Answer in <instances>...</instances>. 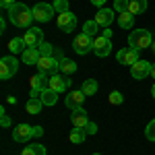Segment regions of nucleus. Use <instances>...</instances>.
Returning <instances> with one entry per match:
<instances>
[{
    "label": "nucleus",
    "instance_id": "c03bdc74",
    "mask_svg": "<svg viewBox=\"0 0 155 155\" xmlns=\"http://www.w3.org/2000/svg\"><path fill=\"white\" fill-rule=\"evenodd\" d=\"M151 95L155 97V83H153V87H151Z\"/></svg>",
    "mask_w": 155,
    "mask_h": 155
},
{
    "label": "nucleus",
    "instance_id": "20e7f679",
    "mask_svg": "<svg viewBox=\"0 0 155 155\" xmlns=\"http://www.w3.org/2000/svg\"><path fill=\"white\" fill-rule=\"evenodd\" d=\"M31 11H33V19H35V21H39V23H48L50 19L54 17L56 8H54V4H48V2H37Z\"/></svg>",
    "mask_w": 155,
    "mask_h": 155
},
{
    "label": "nucleus",
    "instance_id": "1a4fd4ad",
    "mask_svg": "<svg viewBox=\"0 0 155 155\" xmlns=\"http://www.w3.org/2000/svg\"><path fill=\"white\" fill-rule=\"evenodd\" d=\"M12 139L17 143H29V139H33V126L29 124H19L12 128Z\"/></svg>",
    "mask_w": 155,
    "mask_h": 155
},
{
    "label": "nucleus",
    "instance_id": "49530a36",
    "mask_svg": "<svg viewBox=\"0 0 155 155\" xmlns=\"http://www.w3.org/2000/svg\"><path fill=\"white\" fill-rule=\"evenodd\" d=\"M93 155H101V153H93Z\"/></svg>",
    "mask_w": 155,
    "mask_h": 155
},
{
    "label": "nucleus",
    "instance_id": "f3484780",
    "mask_svg": "<svg viewBox=\"0 0 155 155\" xmlns=\"http://www.w3.org/2000/svg\"><path fill=\"white\" fill-rule=\"evenodd\" d=\"M114 12L116 11H112V8H99V11L95 12V21L101 25V27H110L112 21H114Z\"/></svg>",
    "mask_w": 155,
    "mask_h": 155
},
{
    "label": "nucleus",
    "instance_id": "5701e85b",
    "mask_svg": "<svg viewBox=\"0 0 155 155\" xmlns=\"http://www.w3.org/2000/svg\"><path fill=\"white\" fill-rule=\"evenodd\" d=\"M147 0H130V4H128V11L132 12V15H143L145 11H147Z\"/></svg>",
    "mask_w": 155,
    "mask_h": 155
},
{
    "label": "nucleus",
    "instance_id": "79ce46f5",
    "mask_svg": "<svg viewBox=\"0 0 155 155\" xmlns=\"http://www.w3.org/2000/svg\"><path fill=\"white\" fill-rule=\"evenodd\" d=\"M4 27H6V19L2 17V21H0V31H4Z\"/></svg>",
    "mask_w": 155,
    "mask_h": 155
},
{
    "label": "nucleus",
    "instance_id": "7ed1b4c3",
    "mask_svg": "<svg viewBox=\"0 0 155 155\" xmlns=\"http://www.w3.org/2000/svg\"><path fill=\"white\" fill-rule=\"evenodd\" d=\"M19 71V60L15 56H4L0 60V79L2 81H8L12 74H17Z\"/></svg>",
    "mask_w": 155,
    "mask_h": 155
},
{
    "label": "nucleus",
    "instance_id": "7c9ffc66",
    "mask_svg": "<svg viewBox=\"0 0 155 155\" xmlns=\"http://www.w3.org/2000/svg\"><path fill=\"white\" fill-rule=\"evenodd\" d=\"M128 4H130V0H114V11L116 12H126L128 11Z\"/></svg>",
    "mask_w": 155,
    "mask_h": 155
},
{
    "label": "nucleus",
    "instance_id": "393cba45",
    "mask_svg": "<svg viewBox=\"0 0 155 155\" xmlns=\"http://www.w3.org/2000/svg\"><path fill=\"white\" fill-rule=\"evenodd\" d=\"M60 72H62V74H72V72H77V62H72L71 58H62L60 60Z\"/></svg>",
    "mask_w": 155,
    "mask_h": 155
},
{
    "label": "nucleus",
    "instance_id": "6ab92c4d",
    "mask_svg": "<svg viewBox=\"0 0 155 155\" xmlns=\"http://www.w3.org/2000/svg\"><path fill=\"white\" fill-rule=\"evenodd\" d=\"M39 99L44 101V106H54L56 101H58V91H54V89H44L41 93H39Z\"/></svg>",
    "mask_w": 155,
    "mask_h": 155
},
{
    "label": "nucleus",
    "instance_id": "c85d7f7f",
    "mask_svg": "<svg viewBox=\"0 0 155 155\" xmlns=\"http://www.w3.org/2000/svg\"><path fill=\"white\" fill-rule=\"evenodd\" d=\"M37 50H39V56H44V58H48V56H52V54H54V46H52V44H48V41H44V44H41Z\"/></svg>",
    "mask_w": 155,
    "mask_h": 155
},
{
    "label": "nucleus",
    "instance_id": "39448f33",
    "mask_svg": "<svg viewBox=\"0 0 155 155\" xmlns=\"http://www.w3.org/2000/svg\"><path fill=\"white\" fill-rule=\"evenodd\" d=\"M93 37H89L87 33H79V35L74 37V41H72V48H74V52L77 54H89L91 50H93Z\"/></svg>",
    "mask_w": 155,
    "mask_h": 155
},
{
    "label": "nucleus",
    "instance_id": "37998d69",
    "mask_svg": "<svg viewBox=\"0 0 155 155\" xmlns=\"http://www.w3.org/2000/svg\"><path fill=\"white\" fill-rule=\"evenodd\" d=\"M151 77L155 79V62H153V66H151Z\"/></svg>",
    "mask_w": 155,
    "mask_h": 155
},
{
    "label": "nucleus",
    "instance_id": "9b49d317",
    "mask_svg": "<svg viewBox=\"0 0 155 155\" xmlns=\"http://www.w3.org/2000/svg\"><path fill=\"white\" fill-rule=\"evenodd\" d=\"M110 50H112V39H107V37H104V35L95 37V41H93V52H95V56L106 58L107 54H110Z\"/></svg>",
    "mask_w": 155,
    "mask_h": 155
},
{
    "label": "nucleus",
    "instance_id": "b1692460",
    "mask_svg": "<svg viewBox=\"0 0 155 155\" xmlns=\"http://www.w3.org/2000/svg\"><path fill=\"white\" fill-rule=\"evenodd\" d=\"M97 89H99V85H97L95 79H87V81L83 83V87H81V91H83L87 97H89V95H95Z\"/></svg>",
    "mask_w": 155,
    "mask_h": 155
},
{
    "label": "nucleus",
    "instance_id": "c756f323",
    "mask_svg": "<svg viewBox=\"0 0 155 155\" xmlns=\"http://www.w3.org/2000/svg\"><path fill=\"white\" fill-rule=\"evenodd\" d=\"M107 101H110L112 106H120V104L124 101V97H122V93H120V91H112V93L107 95Z\"/></svg>",
    "mask_w": 155,
    "mask_h": 155
},
{
    "label": "nucleus",
    "instance_id": "473e14b6",
    "mask_svg": "<svg viewBox=\"0 0 155 155\" xmlns=\"http://www.w3.org/2000/svg\"><path fill=\"white\" fill-rule=\"evenodd\" d=\"M145 137H147L149 141H155V120H151V122L147 124V128H145Z\"/></svg>",
    "mask_w": 155,
    "mask_h": 155
},
{
    "label": "nucleus",
    "instance_id": "6e6552de",
    "mask_svg": "<svg viewBox=\"0 0 155 155\" xmlns=\"http://www.w3.org/2000/svg\"><path fill=\"white\" fill-rule=\"evenodd\" d=\"M35 66L39 68V72H46V74H56V72L60 71V62L54 58V56H48V58L41 56Z\"/></svg>",
    "mask_w": 155,
    "mask_h": 155
},
{
    "label": "nucleus",
    "instance_id": "f8f14e48",
    "mask_svg": "<svg viewBox=\"0 0 155 155\" xmlns=\"http://www.w3.org/2000/svg\"><path fill=\"white\" fill-rule=\"evenodd\" d=\"M58 27L64 31V33H71L72 29L77 27V17L72 15V12H60L58 15Z\"/></svg>",
    "mask_w": 155,
    "mask_h": 155
},
{
    "label": "nucleus",
    "instance_id": "4c0bfd02",
    "mask_svg": "<svg viewBox=\"0 0 155 155\" xmlns=\"http://www.w3.org/2000/svg\"><path fill=\"white\" fill-rule=\"evenodd\" d=\"M52 56H54V58L58 60V62H60L62 58H64V56H62V50H56V48H54V54H52Z\"/></svg>",
    "mask_w": 155,
    "mask_h": 155
},
{
    "label": "nucleus",
    "instance_id": "4468645a",
    "mask_svg": "<svg viewBox=\"0 0 155 155\" xmlns=\"http://www.w3.org/2000/svg\"><path fill=\"white\" fill-rule=\"evenodd\" d=\"M68 87H71V79L62 77V74H58V72L50 77V89H54V91L62 93V91H66Z\"/></svg>",
    "mask_w": 155,
    "mask_h": 155
},
{
    "label": "nucleus",
    "instance_id": "a211bd4d",
    "mask_svg": "<svg viewBox=\"0 0 155 155\" xmlns=\"http://www.w3.org/2000/svg\"><path fill=\"white\" fill-rule=\"evenodd\" d=\"M21 56H23V60H21V62H25L27 66H33V64H37V62H39V58H41V56H39V50H37V48H27L23 54H21Z\"/></svg>",
    "mask_w": 155,
    "mask_h": 155
},
{
    "label": "nucleus",
    "instance_id": "bb28decb",
    "mask_svg": "<svg viewBox=\"0 0 155 155\" xmlns=\"http://www.w3.org/2000/svg\"><path fill=\"white\" fill-rule=\"evenodd\" d=\"M85 137H87V132H85V128H72V132H71V143L72 145H81L85 141Z\"/></svg>",
    "mask_w": 155,
    "mask_h": 155
},
{
    "label": "nucleus",
    "instance_id": "72a5a7b5",
    "mask_svg": "<svg viewBox=\"0 0 155 155\" xmlns=\"http://www.w3.org/2000/svg\"><path fill=\"white\" fill-rule=\"evenodd\" d=\"M0 124H2L4 128H6V126H11V118L6 116V112H4V110H0Z\"/></svg>",
    "mask_w": 155,
    "mask_h": 155
},
{
    "label": "nucleus",
    "instance_id": "aec40b11",
    "mask_svg": "<svg viewBox=\"0 0 155 155\" xmlns=\"http://www.w3.org/2000/svg\"><path fill=\"white\" fill-rule=\"evenodd\" d=\"M8 50H11V54H23L25 50H27V44L23 41V37H12L11 41H8Z\"/></svg>",
    "mask_w": 155,
    "mask_h": 155
},
{
    "label": "nucleus",
    "instance_id": "f257e3e1",
    "mask_svg": "<svg viewBox=\"0 0 155 155\" xmlns=\"http://www.w3.org/2000/svg\"><path fill=\"white\" fill-rule=\"evenodd\" d=\"M8 19H11V23L15 27H21V29H29L31 23L35 21L33 19V11H29V6L21 4V2H17L12 8H8Z\"/></svg>",
    "mask_w": 155,
    "mask_h": 155
},
{
    "label": "nucleus",
    "instance_id": "f03ea898",
    "mask_svg": "<svg viewBox=\"0 0 155 155\" xmlns=\"http://www.w3.org/2000/svg\"><path fill=\"white\" fill-rule=\"evenodd\" d=\"M128 44H130V48H134V50L151 48V44H153L151 31H149V29H134V31H130Z\"/></svg>",
    "mask_w": 155,
    "mask_h": 155
},
{
    "label": "nucleus",
    "instance_id": "58836bf2",
    "mask_svg": "<svg viewBox=\"0 0 155 155\" xmlns=\"http://www.w3.org/2000/svg\"><path fill=\"white\" fill-rule=\"evenodd\" d=\"M101 35H104V37H107V39H112V29H107V27H106V29L101 31Z\"/></svg>",
    "mask_w": 155,
    "mask_h": 155
},
{
    "label": "nucleus",
    "instance_id": "412c9836",
    "mask_svg": "<svg viewBox=\"0 0 155 155\" xmlns=\"http://www.w3.org/2000/svg\"><path fill=\"white\" fill-rule=\"evenodd\" d=\"M118 23H120V27H122V29H132V25H134V15H132L130 11L120 12Z\"/></svg>",
    "mask_w": 155,
    "mask_h": 155
},
{
    "label": "nucleus",
    "instance_id": "e433bc0d",
    "mask_svg": "<svg viewBox=\"0 0 155 155\" xmlns=\"http://www.w3.org/2000/svg\"><path fill=\"white\" fill-rule=\"evenodd\" d=\"M41 134H44V128H41V126H33V137H35V139H39Z\"/></svg>",
    "mask_w": 155,
    "mask_h": 155
},
{
    "label": "nucleus",
    "instance_id": "0eeeda50",
    "mask_svg": "<svg viewBox=\"0 0 155 155\" xmlns=\"http://www.w3.org/2000/svg\"><path fill=\"white\" fill-rule=\"evenodd\" d=\"M116 60H118L120 64H124V66H132L134 62L141 60L139 58V50L130 48V46H128V48H122L118 54H116Z\"/></svg>",
    "mask_w": 155,
    "mask_h": 155
},
{
    "label": "nucleus",
    "instance_id": "4be33fe9",
    "mask_svg": "<svg viewBox=\"0 0 155 155\" xmlns=\"http://www.w3.org/2000/svg\"><path fill=\"white\" fill-rule=\"evenodd\" d=\"M99 27H101V25L97 23V21H87V23L83 25V33H87L89 37L95 39V37H99Z\"/></svg>",
    "mask_w": 155,
    "mask_h": 155
},
{
    "label": "nucleus",
    "instance_id": "ddd939ff",
    "mask_svg": "<svg viewBox=\"0 0 155 155\" xmlns=\"http://www.w3.org/2000/svg\"><path fill=\"white\" fill-rule=\"evenodd\" d=\"M29 83H31V91H44V89L50 87V74L37 72V74H33V77L29 79Z\"/></svg>",
    "mask_w": 155,
    "mask_h": 155
},
{
    "label": "nucleus",
    "instance_id": "cd10ccee",
    "mask_svg": "<svg viewBox=\"0 0 155 155\" xmlns=\"http://www.w3.org/2000/svg\"><path fill=\"white\" fill-rule=\"evenodd\" d=\"M21 155H46V147L44 145H27Z\"/></svg>",
    "mask_w": 155,
    "mask_h": 155
},
{
    "label": "nucleus",
    "instance_id": "a878e982",
    "mask_svg": "<svg viewBox=\"0 0 155 155\" xmlns=\"http://www.w3.org/2000/svg\"><path fill=\"white\" fill-rule=\"evenodd\" d=\"M41 107H44V101L39 97H29V101H27V112L29 114H39Z\"/></svg>",
    "mask_w": 155,
    "mask_h": 155
},
{
    "label": "nucleus",
    "instance_id": "dca6fc26",
    "mask_svg": "<svg viewBox=\"0 0 155 155\" xmlns=\"http://www.w3.org/2000/svg\"><path fill=\"white\" fill-rule=\"evenodd\" d=\"M85 97L87 95H85L83 91H71V93L66 95V99H64V104H66L68 110H77V107H83Z\"/></svg>",
    "mask_w": 155,
    "mask_h": 155
},
{
    "label": "nucleus",
    "instance_id": "423d86ee",
    "mask_svg": "<svg viewBox=\"0 0 155 155\" xmlns=\"http://www.w3.org/2000/svg\"><path fill=\"white\" fill-rule=\"evenodd\" d=\"M23 41L27 44V48H39V46L44 44V33H41V29H37V27L25 29Z\"/></svg>",
    "mask_w": 155,
    "mask_h": 155
},
{
    "label": "nucleus",
    "instance_id": "a18cd8bd",
    "mask_svg": "<svg viewBox=\"0 0 155 155\" xmlns=\"http://www.w3.org/2000/svg\"><path fill=\"white\" fill-rule=\"evenodd\" d=\"M151 50H153V52H155V41H153V44H151Z\"/></svg>",
    "mask_w": 155,
    "mask_h": 155
},
{
    "label": "nucleus",
    "instance_id": "2f4dec72",
    "mask_svg": "<svg viewBox=\"0 0 155 155\" xmlns=\"http://www.w3.org/2000/svg\"><path fill=\"white\" fill-rule=\"evenodd\" d=\"M54 8H56V12H66L68 11V0H54Z\"/></svg>",
    "mask_w": 155,
    "mask_h": 155
},
{
    "label": "nucleus",
    "instance_id": "2eb2a0df",
    "mask_svg": "<svg viewBox=\"0 0 155 155\" xmlns=\"http://www.w3.org/2000/svg\"><path fill=\"white\" fill-rule=\"evenodd\" d=\"M71 122L74 128H85L87 124H89V118H87V112H85L83 107H77V110H72L71 112Z\"/></svg>",
    "mask_w": 155,
    "mask_h": 155
},
{
    "label": "nucleus",
    "instance_id": "c9c22d12",
    "mask_svg": "<svg viewBox=\"0 0 155 155\" xmlns=\"http://www.w3.org/2000/svg\"><path fill=\"white\" fill-rule=\"evenodd\" d=\"M0 4H2V8L8 11V8H12V6L17 4V0H0Z\"/></svg>",
    "mask_w": 155,
    "mask_h": 155
},
{
    "label": "nucleus",
    "instance_id": "f704fd0d",
    "mask_svg": "<svg viewBox=\"0 0 155 155\" xmlns=\"http://www.w3.org/2000/svg\"><path fill=\"white\" fill-rule=\"evenodd\" d=\"M85 132H87V134H95L97 132V124L95 122H89V124L85 126Z\"/></svg>",
    "mask_w": 155,
    "mask_h": 155
},
{
    "label": "nucleus",
    "instance_id": "9d476101",
    "mask_svg": "<svg viewBox=\"0 0 155 155\" xmlns=\"http://www.w3.org/2000/svg\"><path fill=\"white\" fill-rule=\"evenodd\" d=\"M151 62H147V60H139V62H134L130 66V74H132V79H145V77H149L151 74Z\"/></svg>",
    "mask_w": 155,
    "mask_h": 155
},
{
    "label": "nucleus",
    "instance_id": "ea45409f",
    "mask_svg": "<svg viewBox=\"0 0 155 155\" xmlns=\"http://www.w3.org/2000/svg\"><path fill=\"white\" fill-rule=\"evenodd\" d=\"M104 2L106 0H91V4H95V6H104Z\"/></svg>",
    "mask_w": 155,
    "mask_h": 155
},
{
    "label": "nucleus",
    "instance_id": "a19ab883",
    "mask_svg": "<svg viewBox=\"0 0 155 155\" xmlns=\"http://www.w3.org/2000/svg\"><path fill=\"white\" fill-rule=\"evenodd\" d=\"M6 101H8V104H17V97H15V95H8V97H6Z\"/></svg>",
    "mask_w": 155,
    "mask_h": 155
}]
</instances>
